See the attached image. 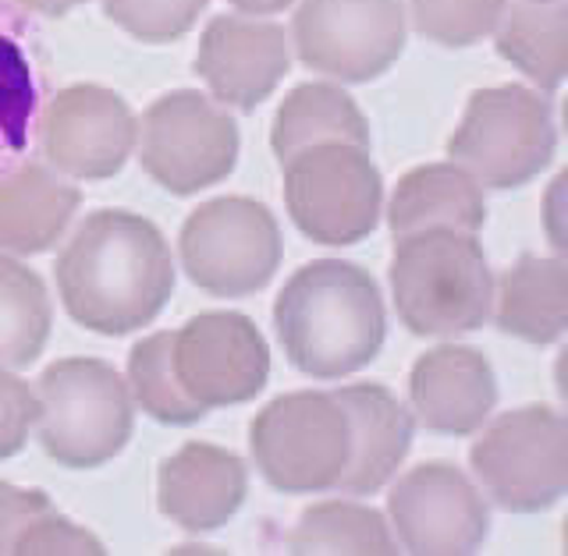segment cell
<instances>
[{"label":"cell","mask_w":568,"mask_h":556,"mask_svg":"<svg viewBox=\"0 0 568 556\" xmlns=\"http://www.w3.org/2000/svg\"><path fill=\"white\" fill-rule=\"evenodd\" d=\"M58 291L68 316L85 330L103 337L132 333L171 301V248L146 217L100 209L64 245Z\"/></svg>","instance_id":"1"},{"label":"cell","mask_w":568,"mask_h":556,"mask_svg":"<svg viewBox=\"0 0 568 556\" xmlns=\"http://www.w3.org/2000/svg\"><path fill=\"white\" fill-rule=\"evenodd\" d=\"M274 327L288 362L313 380H345L384 348V301L363 266L320 259L284 284Z\"/></svg>","instance_id":"2"},{"label":"cell","mask_w":568,"mask_h":556,"mask_svg":"<svg viewBox=\"0 0 568 556\" xmlns=\"http://www.w3.org/2000/svg\"><path fill=\"white\" fill-rule=\"evenodd\" d=\"M398 319L416 337H458L479 330L494 309V277L466 230L426 227L402 235L390 259Z\"/></svg>","instance_id":"3"},{"label":"cell","mask_w":568,"mask_h":556,"mask_svg":"<svg viewBox=\"0 0 568 556\" xmlns=\"http://www.w3.org/2000/svg\"><path fill=\"white\" fill-rule=\"evenodd\" d=\"M40 443L64 469H100L132 436V393L100 358H61L40 383Z\"/></svg>","instance_id":"4"},{"label":"cell","mask_w":568,"mask_h":556,"mask_svg":"<svg viewBox=\"0 0 568 556\" xmlns=\"http://www.w3.org/2000/svg\"><path fill=\"white\" fill-rule=\"evenodd\" d=\"M558 150L550 103L526 85L476 89L448 138L452 164L487 188H519L532 182Z\"/></svg>","instance_id":"5"},{"label":"cell","mask_w":568,"mask_h":556,"mask_svg":"<svg viewBox=\"0 0 568 556\" xmlns=\"http://www.w3.org/2000/svg\"><path fill=\"white\" fill-rule=\"evenodd\" d=\"M248 451L260 475L281 493L337 490L352 457L348 415L334 393H284L248 425Z\"/></svg>","instance_id":"6"},{"label":"cell","mask_w":568,"mask_h":556,"mask_svg":"<svg viewBox=\"0 0 568 556\" xmlns=\"http://www.w3.org/2000/svg\"><path fill=\"white\" fill-rule=\"evenodd\" d=\"M469 464L501 511H547L568 490V422L544 404L505 411L473 443Z\"/></svg>","instance_id":"7"},{"label":"cell","mask_w":568,"mask_h":556,"mask_svg":"<svg viewBox=\"0 0 568 556\" xmlns=\"http://www.w3.org/2000/svg\"><path fill=\"white\" fill-rule=\"evenodd\" d=\"M284 203L320 245H355L381 220L384 182L366 146L324 142L284 159Z\"/></svg>","instance_id":"8"},{"label":"cell","mask_w":568,"mask_h":556,"mask_svg":"<svg viewBox=\"0 0 568 556\" xmlns=\"http://www.w3.org/2000/svg\"><path fill=\"white\" fill-rule=\"evenodd\" d=\"M182 266L195 287L217 298H242L271 284L281 266V230L263 203L227 195L200 206L178 238Z\"/></svg>","instance_id":"9"},{"label":"cell","mask_w":568,"mask_h":556,"mask_svg":"<svg viewBox=\"0 0 568 556\" xmlns=\"http://www.w3.org/2000/svg\"><path fill=\"white\" fill-rule=\"evenodd\" d=\"M139 159L160 188L195 195L224 182L239 159V128L217 103L192 89L160 96L142 117Z\"/></svg>","instance_id":"10"},{"label":"cell","mask_w":568,"mask_h":556,"mask_svg":"<svg viewBox=\"0 0 568 556\" xmlns=\"http://www.w3.org/2000/svg\"><path fill=\"white\" fill-rule=\"evenodd\" d=\"M298 61L337 82H373L402 58V0H302L292 18Z\"/></svg>","instance_id":"11"},{"label":"cell","mask_w":568,"mask_h":556,"mask_svg":"<svg viewBox=\"0 0 568 556\" xmlns=\"http://www.w3.org/2000/svg\"><path fill=\"white\" fill-rule=\"evenodd\" d=\"M171 365L195 404L231 408L253 401L271 375V351L242 312H203L171 333Z\"/></svg>","instance_id":"12"},{"label":"cell","mask_w":568,"mask_h":556,"mask_svg":"<svg viewBox=\"0 0 568 556\" xmlns=\"http://www.w3.org/2000/svg\"><path fill=\"white\" fill-rule=\"evenodd\" d=\"M387 514L402 549L419 556L476 553L490 532L484 496L448 461L405 472L387 493Z\"/></svg>","instance_id":"13"},{"label":"cell","mask_w":568,"mask_h":556,"mask_svg":"<svg viewBox=\"0 0 568 556\" xmlns=\"http://www.w3.org/2000/svg\"><path fill=\"white\" fill-rule=\"evenodd\" d=\"M40 150L53 167L79 182L114 177L135 153L139 124L118 93L103 85H68L53 93L36 121Z\"/></svg>","instance_id":"14"},{"label":"cell","mask_w":568,"mask_h":556,"mask_svg":"<svg viewBox=\"0 0 568 556\" xmlns=\"http://www.w3.org/2000/svg\"><path fill=\"white\" fill-rule=\"evenodd\" d=\"M288 35L274 22H256L242 14H221L206 25L195 71L210 85L217 103L235 111H256L288 75Z\"/></svg>","instance_id":"15"},{"label":"cell","mask_w":568,"mask_h":556,"mask_svg":"<svg viewBox=\"0 0 568 556\" xmlns=\"http://www.w3.org/2000/svg\"><path fill=\"white\" fill-rule=\"evenodd\" d=\"M408 401L423 429L437 436H469L497 404L494 369L476 348L440 344L413 365Z\"/></svg>","instance_id":"16"},{"label":"cell","mask_w":568,"mask_h":556,"mask_svg":"<svg viewBox=\"0 0 568 556\" xmlns=\"http://www.w3.org/2000/svg\"><path fill=\"white\" fill-rule=\"evenodd\" d=\"M248 472L242 457L213 443H185L156 472V504L185 532H213L242 507Z\"/></svg>","instance_id":"17"},{"label":"cell","mask_w":568,"mask_h":556,"mask_svg":"<svg viewBox=\"0 0 568 556\" xmlns=\"http://www.w3.org/2000/svg\"><path fill=\"white\" fill-rule=\"evenodd\" d=\"M47 47L14 0H0V177L26 159L47 96Z\"/></svg>","instance_id":"18"},{"label":"cell","mask_w":568,"mask_h":556,"mask_svg":"<svg viewBox=\"0 0 568 556\" xmlns=\"http://www.w3.org/2000/svg\"><path fill=\"white\" fill-rule=\"evenodd\" d=\"M345 408L352 429V457L337 490L352 496H366L384 490L395 478L398 464L413 446L416 422L408 408L381 383H352L334 393Z\"/></svg>","instance_id":"19"},{"label":"cell","mask_w":568,"mask_h":556,"mask_svg":"<svg viewBox=\"0 0 568 556\" xmlns=\"http://www.w3.org/2000/svg\"><path fill=\"white\" fill-rule=\"evenodd\" d=\"M79 199L82 195L71 182L22 159L0 177V253H47L75 217Z\"/></svg>","instance_id":"20"},{"label":"cell","mask_w":568,"mask_h":556,"mask_svg":"<svg viewBox=\"0 0 568 556\" xmlns=\"http://www.w3.org/2000/svg\"><path fill=\"white\" fill-rule=\"evenodd\" d=\"M484 220V188L458 164H426L408 171L387 206V224L395 230V238L426 227H452L476 235Z\"/></svg>","instance_id":"21"},{"label":"cell","mask_w":568,"mask_h":556,"mask_svg":"<svg viewBox=\"0 0 568 556\" xmlns=\"http://www.w3.org/2000/svg\"><path fill=\"white\" fill-rule=\"evenodd\" d=\"M501 333L526 344H555L568 322V274L561 256H523L494 291Z\"/></svg>","instance_id":"22"},{"label":"cell","mask_w":568,"mask_h":556,"mask_svg":"<svg viewBox=\"0 0 568 556\" xmlns=\"http://www.w3.org/2000/svg\"><path fill=\"white\" fill-rule=\"evenodd\" d=\"M324 142H348V146L369 150V124L345 89L327 82L295 85L277 106L271 132L277 164L310 146H324Z\"/></svg>","instance_id":"23"},{"label":"cell","mask_w":568,"mask_h":556,"mask_svg":"<svg viewBox=\"0 0 568 556\" xmlns=\"http://www.w3.org/2000/svg\"><path fill=\"white\" fill-rule=\"evenodd\" d=\"M494 47L544 93H555L568 71L565 0H519L505 8L494 25Z\"/></svg>","instance_id":"24"},{"label":"cell","mask_w":568,"mask_h":556,"mask_svg":"<svg viewBox=\"0 0 568 556\" xmlns=\"http://www.w3.org/2000/svg\"><path fill=\"white\" fill-rule=\"evenodd\" d=\"M50 337V298L29 266L0 253V369L32 365Z\"/></svg>","instance_id":"25"},{"label":"cell","mask_w":568,"mask_h":556,"mask_svg":"<svg viewBox=\"0 0 568 556\" xmlns=\"http://www.w3.org/2000/svg\"><path fill=\"white\" fill-rule=\"evenodd\" d=\"M292 553H398L395 535H390L384 514L373 507L345 504V500H327L298 517L288 535Z\"/></svg>","instance_id":"26"},{"label":"cell","mask_w":568,"mask_h":556,"mask_svg":"<svg viewBox=\"0 0 568 556\" xmlns=\"http://www.w3.org/2000/svg\"><path fill=\"white\" fill-rule=\"evenodd\" d=\"M129 393L150 419L164 425H192L206 415L182 390L171 365V333H153L139 340L129 354Z\"/></svg>","instance_id":"27"},{"label":"cell","mask_w":568,"mask_h":556,"mask_svg":"<svg viewBox=\"0 0 568 556\" xmlns=\"http://www.w3.org/2000/svg\"><path fill=\"white\" fill-rule=\"evenodd\" d=\"M405 14L413 29L440 47H473L494 32L508 0H405Z\"/></svg>","instance_id":"28"},{"label":"cell","mask_w":568,"mask_h":556,"mask_svg":"<svg viewBox=\"0 0 568 556\" xmlns=\"http://www.w3.org/2000/svg\"><path fill=\"white\" fill-rule=\"evenodd\" d=\"M210 0H103L106 18L142 43H171L185 35Z\"/></svg>","instance_id":"29"},{"label":"cell","mask_w":568,"mask_h":556,"mask_svg":"<svg viewBox=\"0 0 568 556\" xmlns=\"http://www.w3.org/2000/svg\"><path fill=\"white\" fill-rule=\"evenodd\" d=\"M36 419H40L36 390L8 369H0V461L14 457L29 443Z\"/></svg>","instance_id":"30"},{"label":"cell","mask_w":568,"mask_h":556,"mask_svg":"<svg viewBox=\"0 0 568 556\" xmlns=\"http://www.w3.org/2000/svg\"><path fill=\"white\" fill-rule=\"evenodd\" d=\"M22 556H40V553H85V556H100L103 543L93 532H85L79 525H71L68 517H61L58 511H50L18 535L14 549Z\"/></svg>","instance_id":"31"},{"label":"cell","mask_w":568,"mask_h":556,"mask_svg":"<svg viewBox=\"0 0 568 556\" xmlns=\"http://www.w3.org/2000/svg\"><path fill=\"white\" fill-rule=\"evenodd\" d=\"M50 511L53 504L47 493L0 482V553H11L18 535H22L36 517H43Z\"/></svg>","instance_id":"32"},{"label":"cell","mask_w":568,"mask_h":556,"mask_svg":"<svg viewBox=\"0 0 568 556\" xmlns=\"http://www.w3.org/2000/svg\"><path fill=\"white\" fill-rule=\"evenodd\" d=\"M14 4H22L26 11H40V14H50V18H61L71 8L85 4V0H14Z\"/></svg>","instance_id":"33"},{"label":"cell","mask_w":568,"mask_h":556,"mask_svg":"<svg viewBox=\"0 0 568 556\" xmlns=\"http://www.w3.org/2000/svg\"><path fill=\"white\" fill-rule=\"evenodd\" d=\"M227 4H235L245 14H277L288 8L292 0H227Z\"/></svg>","instance_id":"34"}]
</instances>
